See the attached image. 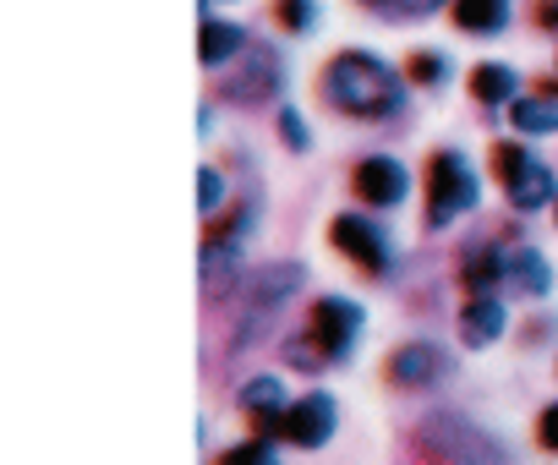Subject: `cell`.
<instances>
[{
    "instance_id": "cell-19",
    "label": "cell",
    "mask_w": 558,
    "mask_h": 465,
    "mask_svg": "<svg viewBox=\"0 0 558 465\" xmlns=\"http://www.w3.org/2000/svg\"><path fill=\"white\" fill-rule=\"evenodd\" d=\"M509 291H514V296H531V302L553 296V264H547L536 247H520V253L509 258Z\"/></svg>"
},
{
    "instance_id": "cell-24",
    "label": "cell",
    "mask_w": 558,
    "mask_h": 465,
    "mask_svg": "<svg viewBox=\"0 0 558 465\" xmlns=\"http://www.w3.org/2000/svg\"><path fill=\"white\" fill-rule=\"evenodd\" d=\"M252 219H257V203H252V197H246V203H230L225 213H214V219H208V236H225V242H246Z\"/></svg>"
},
{
    "instance_id": "cell-31",
    "label": "cell",
    "mask_w": 558,
    "mask_h": 465,
    "mask_svg": "<svg viewBox=\"0 0 558 465\" xmlns=\"http://www.w3.org/2000/svg\"><path fill=\"white\" fill-rule=\"evenodd\" d=\"M536 28H558V0H542L536 7Z\"/></svg>"
},
{
    "instance_id": "cell-14",
    "label": "cell",
    "mask_w": 558,
    "mask_h": 465,
    "mask_svg": "<svg viewBox=\"0 0 558 465\" xmlns=\"http://www.w3.org/2000/svg\"><path fill=\"white\" fill-rule=\"evenodd\" d=\"M241 50H246V28H241V23H230V17H203V28H197V61H203L208 72H225Z\"/></svg>"
},
{
    "instance_id": "cell-13",
    "label": "cell",
    "mask_w": 558,
    "mask_h": 465,
    "mask_svg": "<svg viewBox=\"0 0 558 465\" xmlns=\"http://www.w3.org/2000/svg\"><path fill=\"white\" fill-rule=\"evenodd\" d=\"M509 285V253L504 247H471L460 264V291L465 296H504Z\"/></svg>"
},
{
    "instance_id": "cell-33",
    "label": "cell",
    "mask_w": 558,
    "mask_h": 465,
    "mask_svg": "<svg viewBox=\"0 0 558 465\" xmlns=\"http://www.w3.org/2000/svg\"><path fill=\"white\" fill-rule=\"evenodd\" d=\"M203 7H214V0H203Z\"/></svg>"
},
{
    "instance_id": "cell-22",
    "label": "cell",
    "mask_w": 558,
    "mask_h": 465,
    "mask_svg": "<svg viewBox=\"0 0 558 465\" xmlns=\"http://www.w3.org/2000/svg\"><path fill=\"white\" fill-rule=\"evenodd\" d=\"M318 23H324L318 0H274V28H279V34L307 39V34H318Z\"/></svg>"
},
{
    "instance_id": "cell-28",
    "label": "cell",
    "mask_w": 558,
    "mask_h": 465,
    "mask_svg": "<svg viewBox=\"0 0 558 465\" xmlns=\"http://www.w3.org/2000/svg\"><path fill=\"white\" fill-rule=\"evenodd\" d=\"M286 362H291L296 372H324V367H329V356L318 351L313 334H307V340H286Z\"/></svg>"
},
{
    "instance_id": "cell-3",
    "label": "cell",
    "mask_w": 558,
    "mask_h": 465,
    "mask_svg": "<svg viewBox=\"0 0 558 465\" xmlns=\"http://www.w3.org/2000/svg\"><path fill=\"white\" fill-rule=\"evenodd\" d=\"M476 203H482V175L465 159V148H433V159H427V219L422 224L438 236L454 219H465Z\"/></svg>"
},
{
    "instance_id": "cell-12",
    "label": "cell",
    "mask_w": 558,
    "mask_h": 465,
    "mask_svg": "<svg viewBox=\"0 0 558 465\" xmlns=\"http://www.w3.org/2000/svg\"><path fill=\"white\" fill-rule=\"evenodd\" d=\"M504 329H509V307H504V296H465V307H460V318H454L460 345L487 351L493 340H504Z\"/></svg>"
},
{
    "instance_id": "cell-9",
    "label": "cell",
    "mask_w": 558,
    "mask_h": 465,
    "mask_svg": "<svg viewBox=\"0 0 558 465\" xmlns=\"http://www.w3.org/2000/svg\"><path fill=\"white\" fill-rule=\"evenodd\" d=\"M351 192H356L362 208H400L411 197V170L395 154H367L351 170Z\"/></svg>"
},
{
    "instance_id": "cell-4",
    "label": "cell",
    "mask_w": 558,
    "mask_h": 465,
    "mask_svg": "<svg viewBox=\"0 0 558 465\" xmlns=\"http://www.w3.org/2000/svg\"><path fill=\"white\" fill-rule=\"evenodd\" d=\"M422 443L433 454H444L449 465H509V449L493 432H482L471 416H454V411L427 416L422 421Z\"/></svg>"
},
{
    "instance_id": "cell-23",
    "label": "cell",
    "mask_w": 558,
    "mask_h": 465,
    "mask_svg": "<svg viewBox=\"0 0 558 465\" xmlns=\"http://www.w3.org/2000/svg\"><path fill=\"white\" fill-rule=\"evenodd\" d=\"M536 164V154L525 148V137H509V143H493V175H498V186H509L514 175H525Z\"/></svg>"
},
{
    "instance_id": "cell-15",
    "label": "cell",
    "mask_w": 558,
    "mask_h": 465,
    "mask_svg": "<svg viewBox=\"0 0 558 465\" xmlns=\"http://www.w3.org/2000/svg\"><path fill=\"white\" fill-rule=\"evenodd\" d=\"M449 23L471 39H498L509 28V0H449Z\"/></svg>"
},
{
    "instance_id": "cell-17",
    "label": "cell",
    "mask_w": 558,
    "mask_h": 465,
    "mask_svg": "<svg viewBox=\"0 0 558 465\" xmlns=\"http://www.w3.org/2000/svg\"><path fill=\"white\" fill-rule=\"evenodd\" d=\"M471 99H476V105H493V110H498V105L509 110V105L520 99V72L504 66V61H476V66H471Z\"/></svg>"
},
{
    "instance_id": "cell-8",
    "label": "cell",
    "mask_w": 558,
    "mask_h": 465,
    "mask_svg": "<svg viewBox=\"0 0 558 465\" xmlns=\"http://www.w3.org/2000/svg\"><path fill=\"white\" fill-rule=\"evenodd\" d=\"M362 329H367V313H362L351 296H318L313 313H307V334L318 340V351H324L329 362H345L351 345L362 340Z\"/></svg>"
},
{
    "instance_id": "cell-6",
    "label": "cell",
    "mask_w": 558,
    "mask_h": 465,
    "mask_svg": "<svg viewBox=\"0 0 558 465\" xmlns=\"http://www.w3.org/2000/svg\"><path fill=\"white\" fill-rule=\"evenodd\" d=\"M279 83H286V61H279V50L274 45H246L230 66H225V99L230 105H241V110H252V105H268L274 94H279Z\"/></svg>"
},
{
    "instance_id": "cell-30",
    "label": "cell",
    "mask_w": 558,
    "mask_h": 465,
    "mask_svg": "<svg viewBox=\"0 0 558 465\" xmlns=\"http://www.w3.org/2000/svg\"><path fill=\"white\" fill-rule=\"evenodd\" d=\"M536 443H542L547 454H558V400H547V405L536 411Z\"/></svg>"
},
{
    "instance_id": "cell-25",
    "label": "cell",
    "mask_w": 558,
    "mask_h": 465,
    "mask_svg": "<svg viewBox=\"0 0 558 465\" xmlns=\"http://www.w3.org/2000/svg\"><path fill=\"white\" fill-rule=\"evenodd\" d=\"M219 465H279V449L268 438H241L219 454Z\"/></svg>"
},
{
    "instance_id": "cell-29",
    "label": "cell",
    "mask_w": 558,
    "mask_h": 465,
    "mask_svg": "<svg viewBox=\"0 0 558 465\" xmlns=\"http://www.w3.org/2000/svg\"><path fill=\"white\" fill-rule=\"evenodd\" d=\"M373 12H384V17H433L444 0H367Z\"/></svg>"
},
{
    "instance_id": "cell-21",
    "label": "cell",
    "mask_w": 558,
    "mask_h": 465,
    "mask_svg": "<svg viewBox=\"0 0 558 465\" xmlns=\"http://www.w3.org/2000/svg\"><path fill=\"white\" fill-rule=\"evenodd\" d=\"M449 77H454V61L444 50H411L405 56V83L411 88H449Z\"/></svg>"
},
{
    "instance_id": "cell-5",
    "label": "cell",
    "mask_w": 558,
    "mask_h": 465,
    "mask_svg": "<svg viewBox=\"0 0 558 465\" xmlns=\"http://www.w3.org/2000/svg\"><path fill=\"white\" fill-rule=\"evenodd\" d=\"M329 242L340 258H351L367 280H389L395 269V236L384 230V219H367V213H340L329 224Z\"/></svg>"
},
{
    "instance_id": "cell-11",
    "label": "cell",
    "mask_w": 558,
    "mask_h": 465,
    "mask_svg": "<svg viewBox=\"0 0 558 465\" xmlns=\"http://www.w3.org/2000/svg\"><path fill=\"white\" fill-rule=\"evenodd\" d=\"M203 302H225L235 285H241V242H225V236H203Z\"/></svg>"
},
{
    "instance_id": "cell-2",
    "label": "cell",
    "mask_w": 558,
    "mask_h": 465,
    "mask_svg": "<svg viewBox=\"0 0 558 465\" xmlns=\"http://www.w3.org/2000/svg\"><path fill=\"white\" fill-rule=\"evenodd\" d=\"M296 291H307V269L296 264V258H279V264H268V269H257L252 280H246V291H241V323H235V334H230V356H246L263 334H268V323L279 318V307H286Z\"/></svg>"
},
{
    "instance_id": "cell-10",
    "label": "cell",
    "mask_w": 558,
    "mask_h": 465,
    "mask_svg": "<svg viewBox=\"0 0 558 465\" xmlns=\"http://www.w3.org/2000/svg\"><path fill=\"white\" fill-rule=\"evenodd\" d=\"M335 432H340V405H335V394L313 389V394H296V400H291V411H286V443H296V449H324Z\"/></svg>"
},
{
    "instance_id": "cell-32",
    "label": "cell",
    "mask_w": 558,
    "mask_h": 465,
    "mask_svg": "<svg viewBox=\"0 0 558 465\" xmlns=\"http://www.w3.org/2000/svg\"><path fill=\"white\" fill-rule=\"evenodd\" d=\"M553 224H558V203H553Z\"/></svg>"
},
{
    "instance_id": "cell-18",
    "label": "cell",
    "mask_w": 558,
    "mask_h": 465,
    "mask_svg": "<svg viewBox=\"0 0 558 465\" xmlns=\"http://www.w3.org/2000/svg\"><path fill=\"white\" fill-rule=\"evenodd\" d=\"M235 411H241L246 421H257V416H286V411H291V400H286V383H279L274 372H257V378H246V383H241V394H235Z\"/></svg>"
},
{
    "instance_id": "cell-7",
    "label": "cell",
    "mask_w": 558,
    "mask_h": 465,
    "mask_svg": "<svg viewBox=\"0 0 558 465\" xmlns=\"http://www.w3.org/2000/svg\"><path fill=\"white\" fill-rule=\"evenodd\" d=\"M384 378L395 389H411V394H427V389H444L454 378V356L433 340H411V345H395L389 362H384Z\"/></svg>"
},
{
    "instance_id": "cell-20",
    "label": "cell",
    "mask_w": 558,
    "mask_h": 465,
    "mask_svg": "<svg viewBox=\"0 0 558 465\" xmlns=\"http://www.w3.org/2000/svg\"><path fill=\"white\" fill-rule=\"evenodd\" d=\"M509 126L531 143V137H553L558 132V99H542V94H525L509 105Z\"/></svg>"
},
{
    "instance_id": "cell-27",
    "label": "cell",
    "mask_w": 558,
    "mask_h": 465,
    "mask_svg": "<svg viewBox=\"0 0 558 465\" xmlns=\"http://www.w3.org/2000/svg\"><path fill=\"white\" fill-rule=\"evenodd\" d=\"M197 208H203V219H214V213L225 208V175H219L214 164L197 170Z\"/></svg>"
},
{
    "instance_id": "cell-1",
    "label": "cell",
    "mask_w": 558,
    "mask_h": 465,
    "mask_svg": "<svg viewBox=\"0 0 558 465\" xmlns=\"http://www.w3.org/2000/svg\"><path fill=\"white\" fill-rule=\"evenodd\" d=\"M318 88H324V105L345 121H395L405 110L411 83L373 50H340V56H329Z\"/></svg>"
},
{
    "instance_id": "cell-26",
    "label": "cell",
    "mask_w": 558,
    "mask_h": 465,
    "mask_svg": "<svg viewBox=\"0 0 558 465\" xmlns=\"http://www.w3.org/2000/svg\"><path fill=\"white\" fill-rule=\"evenodd\" d=\"M274 126H279V143H286L291 154H307V148H313V132H307L302 110H291V105H286V110L274 115Z\"/></svg>"
},
{
    "instance_id": "cell-16",
    "label": "cell",
    "mask_w": 558,
    "mask_h": 465,
    "mask_svg": "<svg viewBox=\"0 0 558 465\" xmlns=\"http://www.w3.org/2000/svg\"><path fill=\"white\" fill-rule=\"evenodd\" d=\"M504 203H509L514 213H542V208H553V203H558V175L536 159L525 175H514V181L504 186Z\"/></svg>"
}]
</instances>
